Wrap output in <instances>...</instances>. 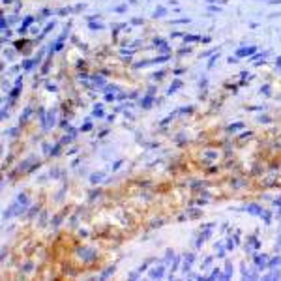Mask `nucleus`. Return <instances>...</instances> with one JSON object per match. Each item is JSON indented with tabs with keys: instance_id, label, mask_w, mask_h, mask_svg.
I'll use <instances>...</instances> for the list:
<instances>
[{
	"instance_id": "nucleus-10",
	"label": "nucleus",
	"mask_w": 281,
	"mask_h": 281,
	"mask_svg": "<svg viewBox=\"0 0 281 281\" xmlns=\"http://www.w3.org/2000/svg\"><path fill=\"white\" fill-rule=\"evenodd\" d=\"M94 116H98V118H99V116H103V112H101V109H99V107H96V111H94Z\"/></svg>"
},
{
	"instance_id": "nucleus-6",
	"label": "nucleus",
	"mask_w": 281,
	"mask_h": 281,
	"mask_svg": "<svg viewBox=\"0 0 281 281\" xmlns=\"http://www.w3.org/2000/svg\"><path fill=\"white\" fill-rule=\"evenodd\" d=\"M180 84H182L180 81H174V83H172V86H171V88H169V94H172V92L176 90V88H180Z\"/></svg>"
},
{
	"instance_id": "nucleus-8",
	"label": "nucleus",
	"mask_w": 281,
	"mask_h": 281,
	"mask_svg": "<svg viewBox=\"0 0 281 281\" xmlns=\"http://www.w3.org/2000/svg\"><path fill=\"white\" fill-rule=\"evenodd\" d=\"M161 15H165V10L163 8H157V11H154V17H161Z\"/></svg>"
},
{
	"instance_id": "nucleus-3",
	"label": "nucleus",
	"mask_w": 281,
	"mask_h": 281,
	"mask_svg": "<svg viewBox=\"0 0 281 281\" xmlns=\"http://www.w3.org/2000/svg\"><path fill=\"white\" fill-rule=\"evenodd\" d=\"M150 276H152V277H161V276H163V268H156V270H152V272H150Z\"/></svg>"
},
{
	"instance_id": "nucleus-1",
	"label": "nucleus",
	"mask_w": 281,
	"mask_h": 281,
	"mask_svg": "<svg viewBox=\"0 0 281 281\" xmlns=\"http://www.w3.org/2000/svg\"><path fill=\"white\" fill-rule=\"evenodd\" d=\"M255 51H257L255 47H249V49H238V51H236V54H238V56H247L249 53H255Z\"/></svg>"
},
{
	"instance_id": "nucleus-7",
	"label": "nucleus",
	"mask_w": 281,
	"mask_h": 281,
	"mask_svg": "<svg viewBox=\"0 0 281 281\" xmlns=\"http://www.w3.org/2000/svg\"><path fill=\"white\" fill-rule=\"evenodd\" d=\"M266 257H257V266H266Z\"/></svg>"
},
{
	"instance_id": "nucleus-11",
	"label": "nucleus",
	"mask_w": 281,
	"mask_h": 281,
	"mask_svg": "<svg viewBox=\"0 0 281 281\" xmlns=\"http://www.w3.org/2000/svg\"><path fill=\"white\" fill-rule=\"evenodd\" d=\"M150 99H152V98H144V101H142V105H144V107H150V103H152Z\"/></svg>"
},
{
	"instance_id": "nucleus-5",
	"label": "nucleus",
	"mask_w": 281,
	"mask_h": 281,
	"mask_svg": "<svg viewBox=\"0 0 281 281\" xmlns=\"http://www.w3.org/2000/svg\"><path fill=\"white\" fill-rule=\"evenodd\" d=\"M30 23H32V17H26V19H25V25H23V26L19 28V32H21V34H23V32H25V30H26V26L30 25Z\"/></svg>"
},
{
	"instance_id": "nucleus-2",
	"label": "nucleus",
	"mask_w": 281,
	"mask_h": 281,
	"mask_svg": "<svg viewBox=\"0 0 281 281\" xmlns=\"http://www.w3.org/2000/svg\"><path fill=\"white\" fill-rule=\"evenodd\" d=\"M247 210H249L251 214H261V215L264 214V212L261 210V208H259V206H255V204H251V206H247Z\"/></svg>"
},
{
	"instance_id": "nucleus-9",
	"label": "nucleus",
	"mask_w": 281,
	"mask_h": 281,
	"mask_svg": "<svg viewBox=\"0 0 281 281\" xmlns=\"http://www.w3.org/2000/svg\"><path fill=\"white\" fill-rule=\"evenodd\" d=\"M279 262H281V257H277V259H274V261H270V266L274 268V266H277Z\"/></svg>"
},
{
	"instance_id": "nucleus-4",
	"label": "nucleus",
	"mask_w": 281,
	"mask_h": 281,
	"mask_svg": "<svg viewBox=\"0 0 281 281\" xmlns=\"http://www.w3.org/2000/svg\"><path fill=\"white\" fill-rule=\"evenodd\" d=\"M36 64H38V60H26L25 64H23V68H25V69H30V68H34Z\"/></svg>"
}]
</instances>
